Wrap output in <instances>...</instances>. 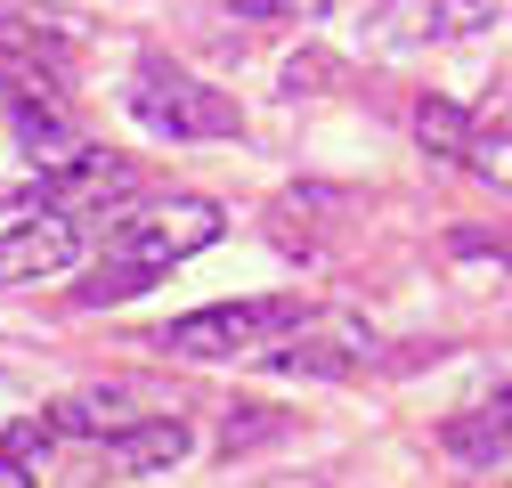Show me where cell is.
<instances>
[{"label": "cell", "instance_id": "5b68a950", "mask_svg": "<svg viewBox=\"0 0 512 488\" xmlns=\"http://www.w3.org/2000/svg\"><path fill=\"white\" fill-rule=\"evenodd\" d=\"M82 261V228L66 212H33L0 236V285H41V277H66Z\"/></svg>", "mask_w": 512, "mask_h": 488}, {"label": "cell", "instance_id": "8fae6325", "mask_svg": "<svg viewBox=\"0 0 512 488\" xmlns=\"http://www.w3.org/2000/svg\"><path fill=\"white\" fill-rule=\"evenodd\" d=\"M472 131H480V122H472L456 98H423V106H415V139H423V155L456 163V171H464V155H472Z\"/></svg>", "mask_w": 512, "mask_h": 488}, {"label": "cell", "instance_id": "9a60e30c", "mask_svg": "<svg viewBox=\"0 0 512 488\" xmlns=\"http://www.w3.org/2000/svg\"><path fill=\"white\" fill-rule=\"evenodd\" d=\"M49 440H57V432H49V415H41V423H9V448H0V456L33 464V456H49Z\"/></svg>", "mask_w": 512, "mask_h": 488}, {"label": "cell", "instance_id": "4fadbf2b", "mask_svg": "<svg viewBox=\"0 0 512 488\" xmlns=\"http://www.w3.org/2000/svg\"><path fill=\"white\" fill-rule=\"evenodd\" d=\"M496 17V0H431L423 9V41H472Z\"/></svg>", "mask_w": 512, "mask_h": 488}, {"label": "cell", "instance_id": "2e32d148", "mask_svg": "<svg viewBox=\"0 0 512 488\" xmlns=\"http://www.w3.org/2000/svg\"><path fill=\"white\" fill-rule=\"evenodd\" d=\"M301 90H326V66H317V57H309V66H301V57L285 66V98H301Z\"/></svg>", "mask_w": 512, "mask_h": 488}, {"label": "cell", "instance_id": "6da1fadb", "mask_svg": "<svg viewBox=\"0 0 512 488\" xmlns=\"http://www.w3.org/2000/svg\"><path fill=\"white\" fill-rule=\"evenodd\" d=\"M301 293H261V301H212V310H187L171 326H155L147 342L171 358H261L269 342H285L301 326Z\"/></svg>", "mask_w": 512, "mask_h": 488}, {"label": "cell", "instance_id": "277c9868", "mask_svg": "<svg viewBox=\"0 0 512 488\" xmlns=\"http://www.w3.org/2000/svg\"><path fill=\"white\" fill-rule=\"evenodd\" d=\"M366 358H374V334H366V318H350V310L301 318L285 342H269V350H261V366H269V375H301V383H334V375H358Z\"/></svg>", "mask_w": 512, "mask_h": 488}, {"label": "cell", "instance_id": "52a82bcc", "mask_svg": "<svg viewBox=\"0 0 512 488\" xmlns=\"http://www.w3.org/2000/svg\"><path fill=\"white\" fill-rule=\"evenodd\" d=\"M187 448H196V432H187L179 415H139V423H122V432L98 440V472H114V480H147V472L187 464Z\"/></svg>", "mask_w": 512, "mask_h": 488}, {"label": "cell", "instance_id": "9c48e42d", "mask_svg": "<svg viewBox=\"0 0 512 488\" xmlns=\"http://www.w3.org/2000/svg\"><path fill=\"white\" fill-rule=\"evenodd\" d=\"M9 131H17V147H25L41 171H57V163L82 155V131L66 122V106H57V98H9Z\"/></svg>", "mask_w": 512, "mask_h": 488}, {"label": "cell", "instance_id": "5bb4252c", "mask_svg": "<svg viewBox=\"0 0 512 488\" xmlns=\"http://www.w3.org/2000/svg\"><path fill=\"white\" fill-rule=\"evenodd\" d=\"M326 9L334 0H228V17H244V25H309Z\"/></svg>", "mask_w": 512, "mask_h": 488}, {"label": "cell", "instance_id": "e0dca14e", "mask_svg": "<svg viewBox=\"0 0 512 488\" xmlns=\"http://www.w3.org/2000/svg\"><path fill=\"white\" fill-rule=\"evenodd\" d=\"M0 488H33V472H25L17 456H0Z\"/></svg>", "mask_w": 512, "mask_h": 488}, {"label": "cell", "instance_id": "7a4b0ae2", "mask_svg": "<svg viewBox=\"0 0 512 488\" xmlns=\"http://www.w3.org/2000/svg\"><path fill=\"white\" fill-rule=\"evenodd\" d=\"M122 106H131L139 131H155V139H171V147H179V139H236V131H244V106H236L228 90L163 66V57H147V66L131 74Z\"/></svg>", "mask_w": 512, "mask_h": 488}, {"label": "cell", "instance_id": "30bf717a", "mask_svg": "<svg viewBox=\"0 0 512 488\" xmlns=\"http://www.w3.org/2000/svg\"><path fill=\"white\" fill-rule=\"evenodd\" d=\"M131 399H139V383L74 391V399H57V407H49V432H57V440H106V432H122V423H139Z\"/></svg>", "mask_w": 512, "mask_h": 488}, {"label": "cell", "instance_id": "ba28073f", "mask_svg": "<svg viewBox=\"0 0 512 488\" xmlns=\"http://www.w3.org/2000/svg\"><path fill=\"white\" fill-rule=\"evenodd\" d=\"M439 448L464 456V464H496V456H512V383H504L496 399L464 407V415H447V423H439Z\"/></svg>", "mask_w": 512, "mask_h": 488}, {"label": "cell", "instance_id": "7c38bea8", "mask_svg": "<svg viewBox=\"0 0 512 488\" xmlns=\"http://www.w3.org/2000/svg\"><path fill=\"white\" fill-rule=\"evenodd\" d=\"M464 171H472V179H488L496 196H512V131H504V122H480V131H472Z\"/></svg>", "mask_w": 512, "mask_h": 488}, {"label": "cell", "instance_id": "3957f363", "mask_svg": "<svg viewBox=\"0 0 512 488\" xmlns=\"http://www.w3.org/2000/svg\"><path fill=\"white\" fill-rule=\"evenodd\" d=\"M220 204H204V196H155V204H139V212H122L114 228H106V244H98V261H122V269H147V277H163V269H179L187 253H204V244H220Z\"/></svg>", "mask_w": 512, "mask_h": 488}, {"label": "cell", "instance_id": "8992f818", "mask_svg": "<svg viewBox=\"0 0 512 488\" xmlns=\"http://www.w3.org/2000/svg\"><path fill=\"white\" fill-rule=\"evenodd\" d=\"M131 188H139V171L122 163V155L82 147L74 163H57V171L33 179V204L41 212H90V204H114V196H131Z\"/></svg>", "mask_w": 512, "mask_h": 488}]
</instances>
